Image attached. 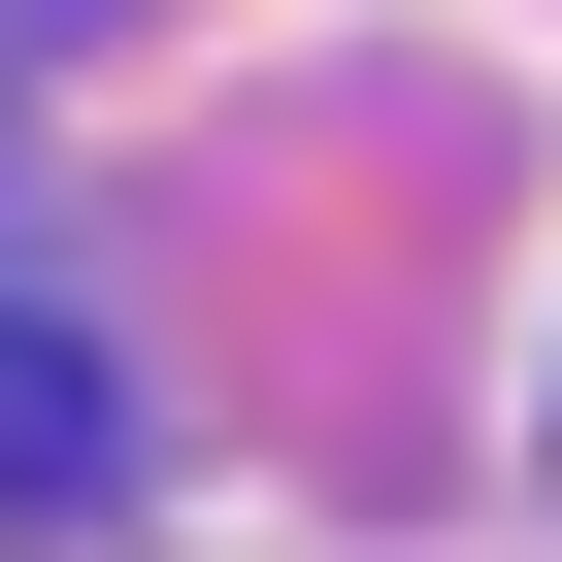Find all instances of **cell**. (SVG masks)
Listing matches in <instances>:
<instances>
[{"label":"cell","mask_w":562,"mask_h":562,"mask_svg":"<svg viewBox=\"0 0 562 562\" xmlns=\"http://www.w3.org/2000/svg\"><path fill=\"white\" fill-rule=\"evenodd\" d=\"M100 463H133V397H100L67 331H0V496H100Z\"/></svg>","instance_id":"1"}]
</instances>
